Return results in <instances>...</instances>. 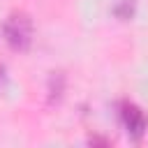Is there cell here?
Wrapping results in <instances>:
<instances>
[{
	"mask_svg": "<svg viewBox=\"0 0 148 148\" xmlns=\"http://www.w3.org/2000/svg\"><path fill=\"white\" fill-rule=\"evenodd\" d=\"M32 35H35V25L25 12H12L2 23V39L9 44L12 51H18V53L30 51Z\"/></svg>",
	"mask_w": 148,
	"mask_h": 148,
	"instance_id": "obj_1",
	"label": "cell"
},
{
	"mask_svg": "<svg viewBox=\"0 0 148 148\" xmlns=\"http://www.w3.org/2000/svg\"><path fill=\"white\" fill-rule=\"evenodd\" d=\"M118 120H120L123 130L127 132V136L132 141H136V143L148 132V116H146V111L139 104L130 102V99H120L118 102Z\"/></svg>",
	"mask_w": 148,
	"mask_h": 148,
	"instance_id": "obj_2",
	"label": "cell"
},
{
	"mask_svg": "<svg viewBox=\"0 0 148 148\" xmlns=\"http://www.w3.org/2000/svg\"><path fill=\"white\" fill-rule=\"evenodd\" d=\"M65 83H67V79H65V74H62L60 69L49 74V81H46V102H49V104H58V102L62 99V95H65Z\"/></svg>",
	"mask_w": 148,
	"mask_h": 148,
	"instance_id": "obj_3",
	"label": "cell"
},
{
	"mask_svg": "<svg viewBox=\"0 0 148 148\" xmlns=\"http://www.w3.org/2000/svg\"><path fill=\"white\" fill-rule=\"evenodd\" d=\"M111 12L120 21H132L134 14H136V0H116L113 7H111Z\"/></svg>",
	"mask_w": 148,
	"mask_h": 148,
	"instance_id": "obj_4",
	"label": "cell"
},
{
	"mask_svg": "<svg viewBox=\"0 0 148 148\" xmlns=\"http://www.w3.org/2000/svg\"><path fill=\"white\" fill-rule=\"evenodd\" d=\"M5 81H7V72H5V65H0V88L5 86Z\"/></svg>",
	"mask_w": 148,
	"mask_h": 148,
	"instance_id": "obj_5",
	"label": "cell"
}]
</instances>
